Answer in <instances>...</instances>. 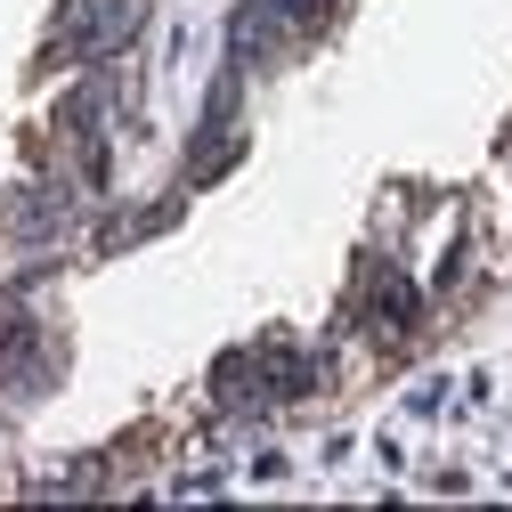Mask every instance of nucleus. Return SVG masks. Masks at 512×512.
Here are the masks:
<instances>
[{"label": "nucleus", "mask_w": 512, "mask_h": 512, "mask_svg": "<svg viewBox=\"0 0 512 512\" xmlns=\"http://www.w3.org/2000/svg\"><path fill=\"white\" fill-rule=\"evenodd\" d=\"M285 17H326V0H277Z\"/></svg>", "instance_id": "nucleus-1"}]
</instances>
